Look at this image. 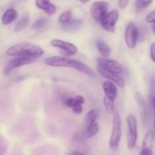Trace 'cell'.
<instances>
[{"label": "cell", "instance_id": "cell-18", "mask_svg": "<svg viewBox=\"0 0 155 155\" xmlns=\"http://www.w3.org/2000/svg\"><path fill=\"white\" fill-rule=\"evenodd\" d=\"M98 131H99V126H98L97 122L89 123L87 126V128L86 129V136L88 138H92V137L95 136L98 133Z\"/></svg>", "mask_w": 155, "mask_h": 155}, {"label": "cell", "instance_id": "cell-25", "mask_svg": "<svg viewBox=\"0 0 155 155\" xmlns=\"http://www.w3.org/2000/svg\"><path fill=\"white\" fill-rule=\"evenodd\" d=\"M76 104H78V103L76 101L75 98H73V97H69V98H68L65 100V105H66L68 107L72 108L73 106H75Z\"/></svg>", "mask_w": 155, "mask_h": 155}, {"label": "cell", "instance_id": "cell-23", "mask_svg": "<svg viewBox=\"0 0 155 155\" xmlns=\"http://www.w3.org/2000/svg\"><path fill=\"white\" fill-rule=\"evenodd\" d=\"M98 116V112L97 109H91L89 112H87L86 116V120L87 122V123H92L94 122H96L97 118Z\"/></svg>", "mask_w": 155, "mask_h": 155}, {"label": "cell", "instance_id": "cell-32", "mask_svg": "<svg viewBox=\"0 0 155 155\" xmlns=\"http://www.w3.org/2000/svg\"><path fill=\"white\" fill-rule=\"evenodd\" d=\"M152 104H153V107H154V115H155V96L152 97ZM154 136L155 137V117H154Z\"/></svg>", "mask_w": 155, "mask_h": 155}, {"label": "cell", "instance_id": "cell-29", "mask_svg": "<svg viewBox=\"0 0 155 155\" xmlns=\"http://www.w3.org/2000/svg\"><path fill=\"white\" fill-rule=\"evenodd\" d=\"M139 155H153V150L151 148H142Z\"/></svg>", "mask_w": 155, "mask_h": 155}, {"label": "cell", "instance_id": "cell-1", "mask_svg": "<svg viewBox=\"0 0 155 155\" xmlns=\"http://www.w3.org/2000/svg\"><path fill=\"white\" fill-rule=\"evenodd\" d=\"M44 63L46 65L51 67H66V68H72L83 74H86L89 78L95 77V73L91 67L88 66L86 64L80 61L71 59L69 58L64 56H54L48 57L45 59Z\"/></svg>", "mask_w": 155, "mask_h": 155}, {"label": "cell", "instance_id": "cell-11", "mask_svg": "<svg viewBox=\"0 0 155 155\" xmlns=\"http://www.w3.org/2000/svg\"><path fill=\"white\" fill-rule=\"evenodd\" d=\"M36 59H33V58L30 57H24V56H18L16 59H12L10 61L8 65L5 69V74H8L11 71L16 68H19V67L24 66V65H29L33 62H34Z\"/></svg>", "mask_w": 155, "mask_h": 155}, {"label": "cell", "instance_id": "cell-34", "mask_svg": "<svg viewBox=\"0 0 155 155\" xmlns=\"http://www.w3.org/2000/svg\"><path fill=\"white\" fill-rule=\"evenodd\" d=\"M79 1H80V2H82V3H86V2H88L89 0H79Z\"/></svg>", "mask_w": 155, "mask_h": 155}, {"label": "cell", "instance_id": "cell-4", "mask_svg": "<svg viewBox=\"0 0 155 155\" xmlns=\"http://www.w3.org/2000/svg\"><path fill=\"white\" fill-rule=\"evenodd\" d=\"M127 147L129 150H132L136 147L138 138L137 120L135 115H130L127 117Z\"/></svg>", "mask_w": 155, "mask_h": 155}, {"label": "cell", "instance_id": "cell-14", "mask_svg": "<svg viewBox=\"0 0 155 155\" xmlns=\"http://www.w3.org/2000/svg\"><path fill=\"white\" fill-rule=\"evenodd\" d=\"M18 16V12L14 9H8L4 12L2 17V23L4 25H8L13 22Z\"/></svg>", "mask_w": 155, "mask_h": 155}, {"label": "cell", "instance_id": "cell-7", "mask_svg": "<svg viewBox=\"0 0 155 155\" xmlns=\"http://www.w3.org/2000/svg\"><path fill=\"white\" fill-rule=\"evenodd\" d=\"M97 62H98V65L102 67L103 68L107 70V71H112L114 73H116L117 74H122L124 71L123 65L119 63L117 61L114 60V59L101 57L97 59Z\"/></svg>", "mask_w": 155, "mask_h": 155}, {"label": "cell", "instance_id": "cell-33", "mask_svg": "<svg viewBox=\"0 0 155 155\" xmlns=\"http://www.w3.org/2000/svg\"><path fill=\"white\" fill-rule=\"evenodd\" d=\"M70 155H86L84 153L81 151H77V150H74V151H72Z\"/></svg>", "mask_w": 155, "mask_h": 155}, {"label": "cell", "instance_id": "cell-2", "mask_svg": "<svg viewBox=\"0 0 155 155\" xmlns=\"http://www.w3.org/2000/svg\"><path fill=\"white\" fill-rule=\"evenodd\" d=\"M5 53L11 56H24L36 59L44 54V50L42 47L34 43L23 42L10 46Z\"/></svg>", "mask_w": 155, "mask_h": 155}, {"label": "cell", "instance_id": "cell-28", "mask_svg": "<svg viewBox=\"0 0 155 155\" xmlns=\"http://www.w3.org/2000/svg\"><path fill=\"white\" fill-rule=\"evenodd\" d=\"M150 56H151V59L153 62H155V43H151V47H150Z\"/></svg>", "mask_w": 155, "mask_h": 155}, {"label": "cell", "instance_id": "cell-10", "mask_svg": "<svg viewBox=\"0 0 155 155\" xmlns=\"http://www.w3.org/2000/svg\"><path fill=\"white\" fill-rule=\"evenodd\" d=\"M97 71H98V73L102 77H104V78L108 79L110 81L114 82V84H117L120 88H124V87H125V81L119 74L112 72V71H107V70L104 69V68H103L102 67H101L98 65H97Z\"/></svg>", "mask_w": 155, "mask_h": 155}, {"label": "cell", "instance_id": "cell-17", "mask_svg": "<svg viewBox=\"0 0 155 155\" xmlns=\"http://www.w3.org/2000/svg\"><path fill=\"white\" fill-rule=\"evenodd\" d=\"M154 132L153 131H148L145 135L142 142V148H151L153 147V140H154Z\"/></svg>", "mask_w": 155, "mask_h": 155}, {"label": "cell", "instance_id": "cell-27", "mask_svg": "<svg viewBox=\"0 0 155 155\" xmlns=\"http://www.w3.org/2000/svg\"><path fill=\"white\" fill-rule=\"evenodd\" d=\"M146 21L148 23H154L155 24V11L150 12L146 16Z\"/></svg>", "mask_w": 155, "mask_h": 155}, {"label": "cell", "instance_id": "cell-3", "mask_svg": "<svg viewBox=\"0 0 155 155\" xmlns=\"http://www.w3.org/2000/svg\"><path fill=\"white\" fill-rule=\"evenodd\" d=\"M112 114H113V122H112V131L109 141V146L112 150H116L119 147L121 136H122V121L117 109H114Z\"/></svg>", "mask_w": 155, "mask_h": 155}, {"label": "cell", "instance_id": "cell-13", "mask_svg": "<svg viewBox=\"0 0 155 155\" xmlns=\"http://www.w3.org/2000/svg\"><path fill=\"white\" fill-rule=\"evenodd\" d=\"M102 88L105 96L115 100L117 97V88L116 84L110 81H107L103 83Z\"/></svg>", "mask_w": 155, "mask_h": 155}, {"label": "cell", "instance_id": "cell-21", "mask_svg": "<svg viewBox=\"0 0 155 155\" xmlns=\"http://www.w3.org/2000/svg\"><path fill=\"white\" fill-rule=\"evenodd\" d=\"M153 2V0H136L135 6L138 12H142V10L146 9L150 4Z\"/></svg>", "mask_w": 155, "mask_h": 155}, {"label": "cell", "instance_id": "cell-19", "mask_svg": "<svg viewBox=\"0 0 155 155\" xmlns=\"http://www.w3.org/2000/svg\"><path fill=\"white\" fill-rule=\"evenodd\" d=\"M29 22H30V19H29L28 17H24V18H22L15 24V31L18 33V32L23 30L25 27H27V26L29 24Z\"/></svg>", "mask_w": 155, "mask_h": 155}, {"label": "cell", "instance_id": "cell-15", "mask_svg": "<svg viewBox=\"0 0 155 155\" xmlns=\"http://www.w3.org/2000/svg\"><path fill=\"white\" fill-rule=\"evenodd\" d=\"M96 47L98 53L101 55L102 57L108 58L110 56V53H111V50H110V48L108 46V44L106 43L104 41L101 40L97 41Z\"/></svg>", "mask_w": 155, "mask_h": 155}, {"label": "cell", "instance_id": "cell-30", "mask_svg": "<svg viewBox=\"0 0 155 155\" xmlns=\"http://www.w3.org/2000/svg\"><path fill=\"white\" fill-rule=\"evenodd\" d=\"M74 98H75L76 101H77V103H78V104L83 105V103H85V98L83 97V96L77 95V96H76V97H74Z\"/></svg>", "mask_w": 155, "mask_h": 155}, {"label": "cell", "instance_id": "cell-26", "mask_svg": "<svg viewBox=\"0 0 155 155\" xmlns=\"http://www.w3.org/2000/svg\"><path fill=\"white\" fill-rule=\"evenodd\" d=\"M71 109H72V112L77 115H80L83 112V107L81 104H76Z\"/></svg>", "mask_w": 155, "mask_h": 155}, {"label": "cell", "instance_id": "cell-24", "mask_svg": "<svg viewBox=\"0 0 155 155\" xmlns=\"http://www.w3.org/2000/svg\"><path fill=\"white\" fill-rule=\"evenodd\" d=\"M47 22H48V19H47V18H39V19H38L37 21L33 24V28L36 29V30H39V29L42 28L44 26L46 25Z\"/></svg>", "mask_w": 155, "mask_h": 155}, {"label": "cell", "instance_id": "cell-12", "mask_svg": "<svg viewBox=\"0 0 155 155\" xmlns=\"http://www.w3.org/2000/svg\"><path fill=\"white\" fill-rule=\"evenodd\" d=\"M35 3L38 9L44 11L47 15H54L57 12V7L50 2V0H36Z\"/></svg>", "mask_w": 155, "mask_h": 155}, {"label": "cell", "instance_id": "cell-8", "mask_svg": "<svg viewBox=\"0 0 155 155\" xmlns=\"http://www.w3.org/2000/svg\"><path fill=\"white\" fill-rule=\"evenodd\" d=\"M139 30L134 23L127 24L125 30V42L130 49H134L137 43Z\"/></svg>", "mask_w": 155, "mask_h": 155}, {"label": "cell", "instance_id": "cell-6", "mask_svg": "<svg viewBox=\"0 0 155 155\" xmlns=\"http://www.w3.org/2000/svg\"><path fill=\"white\" fill-rule=\"evenodd\" d=\"M119 18V12L117 10H112L110 12H107V15L101 20L100 25L106 31L114 33L115 31V26H116L117 20Z\"/></svg>", "mask_w": 155, "mask_h": 155}, {"label": "cell", "instance_id": "cell-22", "mask_svg": "<svg viewBox=\"0 0 155 155\" xmlns=\"http://www.w3.org/2000/svg\"><path fill=\"white\" fill-rule=\"evenodd\" d=\"M71 18H72V12L70 10L64 11V12H63L60 15L58 21L60 23L64 24H67L68 22H69L71 20Z\"/></svg>", "mask_w": 155, "mask_h": 155}, {"label": "cell", "instance_id": "cell-9", "mask_svg": "<svg viewBox=\"0 0 155 155\" xmlns=\"http://www.w3.org/2000/svg\"><path fill=\"white\" fill-rule=\"evenodd\" d=\"M51 46L61 49L67 56H74L77 54L78 49L74 44L59 39H54L50 42Z\"/></svg>", "mask_w": 155, "mask_h": 155}, {"label": "cell", "instance_id": "cell-31", "mask_svg": "<svg viewBox=\"0 0 155 155\" xmlns=\"http://www.w3.org/2000/svg\"><path fill=\"white\" fill-rule=\"evenodd\" d=\"M128 2L129 0H119L118 4H119V6L121 9H125L127 5H128Z\"/></svg>", "mask_w": 155, "mask_h": 155}, {"label": "cell", "instance_id": "cell-5", "mask_svg": "<svg viewBox=\"0 0 155 155\" xmlns=\"http://www.w3.org/2000/svg\"><path fill=\"white\" fill-rule=\"evenodd\" d=\"M109 5L105 1H96L92 3L90 7V13L95 21L100 22L101 20L107 15Z\"/></svg>", "mask_w": 155, "mask_h": 155}, {"label": "cell", "instance_id": "cell-20", "mask_svg": "<svg viewBox=\"0 0 155 155\" xmlns=\"http://www.w3.org/2000/svg\"><path fill=\"white\" fill-rule=\"evenodd\" d=\"M104 105L106 108V110L110 114L113 113L114 110V100L110 98V97L104 96Z\"/></svg>", "mask_w": 155, "mask_h": 155}, {"label": "cell", "instance_id": "cell-16", "mask_svg": "<svg viewBox=\"0 0 155 155\" xmlns=\"http://www.w3.org/2000/svg\"><path fill=\"white\" fill-rule=\"evenodd\" d=\"M83 24V21L81 20L75 19V20H71L67 24H64L63 25V28L67 31H76L78 30Z\"/></svg>", "mask_w": 155, "mask_h": 155}, {"label": "cell", "instance_id": "cell-35", "mask_svg": "<svg viewBox=\"0 0 155 155\" xmlns=\"http://www.w3.org/2000/svg\"><path fill=\"white\" fill-rule=\"evenodd\" d=\"M153 31H154V33H155V24H154V26H153Z\"/></svg>", "mask_w": 155, "mask_h": 155}]
</instances>
